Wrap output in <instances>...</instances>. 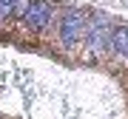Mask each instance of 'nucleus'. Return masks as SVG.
Listing matches in <instances>:
<instances>
[{"label": "nucleus", "instance_id": "nucleus-5", "mask_svg": "<svg viewBox=\"0 0 128 119\" xmlns=\"http://www.w3.org/2000/svg\"><path fill=\"white\" fill-rule=\"evenodd\" d=\"M14 6H17V0H0V20L14 17Z\"/></svg>", "mask_w": 128, "mask_h": 119}, {"label": "nucleus", "instance_id": "nucleus-2", "mask_svg": "<svg viewBox=\"0 0 128 119\" xmlns=\"http://www.w3.org/2000/svg\"><path fill=\"white\" fill-rule=\"evenodd\" d=\"M111 37H114V28H111V20L108 17H94L88 23V34H86V43L94 54H102L105 48L111 46Z\"/></svg>", "mask_w": 128, "mask_h": 119}, {"label": "nucleus", "instance_id": "nucleus-6", "mask_svg": "<svg viewBox=\"0 0 128 119\" xmlns=\"http://www.w3.org/2000/svg\"><path fill=\"white\" fill-rule=\"evenodd\" d=\"M28 9H32V0H17V6H14V17H26Z\"/></svg>", "mask_w": 128, "mask_h": 119}, {"label": "nucleus", "instance_id": "nucleus-1", "mask_svg": "<svg viewBox=\"0 0 128 119\" xmlns=\"http://www.w3.org/2000/svg\"><path fill=\"white\" fill-rule=\"evenodd\" d=\"M88 34V23H86V14H82L80 9H68L63 17V26H60V40H63V46H80L82 40H86Z\"/></svg>", "mask_w": 128, "mask_h": 119}, {"label": "nucleus", "instance_id": "nucleus-3", "mask_svg": "<svg viewBox=\"0 0 128 119\" xmlns=\"http://www.w3.org/2000/svg\"><path fill=\"white\" fill-rule=\"evenodd\" d=\"M26 26L34 28V31H40V28H46L51 23V3L48 0H32V9L26 11Z\"/></svg>", "mask_w": 128, "mask_h": 119}, {"label": "nucleus", "instance_id": "nucleus-4", "mask_svg": "<svg viewBox=\"0 0 128 119\" xmlns=\"http://www.w3.org/2000/svg\"><path fill=\"white\" fill-rule=\"evenodd\" d=\"M111 48H114V54H117V57L128 60V28H125V26L114 28V37H111Z\"/></svg>", "mask_w": 128, "mask_h": 119}]
</instances>
